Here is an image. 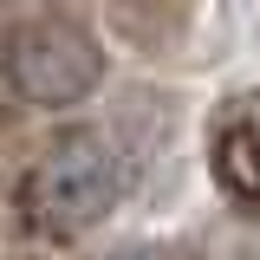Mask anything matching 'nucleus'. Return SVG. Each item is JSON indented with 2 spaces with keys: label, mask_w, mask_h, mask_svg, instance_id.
<instances>
[{
  "label": "nucleus",
  "mask_w": 260,
  "mask_h": 260,
  "mask_svg": "<svg viewBox=\"0 0 260 260\" xmlns=\"http://www.w3.org/2000/svg\"><path fill=\"white\" fill-rule=\"evenodd\" d=\"M0 78L39 111H72L104 85V46L72 13H32L0 39Z\"/></svg>",
  "instance_id": "2"
},
{
  "label": "nucleus",
  "mask_w": 260,
  "mask_h": 260,
  "mask_svg": "<svg viewBox=\"0 0 260 260\" xmlns=\"http://www.w3.org/2000/svg\"><path fill=\"white\" fill-rule=\"evenodd\" d=\"M124 195V156L98 130H59L20 176V221L46 241L91 234Z\"/></svg>",
  "instance_id": "1"
},
{
  "label": "nucleus",
  "mask_w": 260,
  "mask_h": 260,
  "mask_svg": "<svg viewBox=\"0 0 260 260\" xmlns=\"http://www.w3.org/2000/svg\"><path fill=\"white\" fill-rule=\"evenodd\" d=\"M208 162H215V182H221L234 202H260V117L234 111V117L215 130Z\"/></svg>",
  "instance_id": "3"
}]
</instances>
